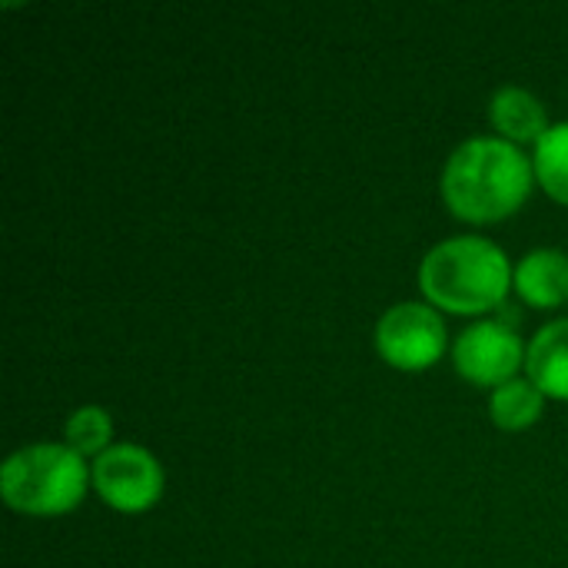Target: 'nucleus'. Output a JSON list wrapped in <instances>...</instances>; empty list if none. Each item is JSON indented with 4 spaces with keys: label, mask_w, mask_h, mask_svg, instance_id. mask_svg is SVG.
Segmentation results:
<instances>
[{
    "label": "nucleus",
    "mask_w": 568,
    "mask_h": 568,
    "mask_svg": "<svg viewBox=\"0 0 568 568\" xmlns=\"http://www.w3.org/2000/svg\"><path fill=\"white\" fill-rule=\"evenodd\" d=\"M532 170L549 196H556L559 203H568V120L542 133V140L536 143Z\"/></svg>",
    "instance_id": "11"
},
{
    "label": "nucleus",
    "mask_w": 568,
    "mask_h": 568,
    "mask_svg": "<svg viewBox=\"0 0 568 568\" xmlns=\"http://www.w3.org/2000/svg\"><path fill=\"white\" fill-rule=\"evenodd\" d=\"M456 369L476 386H506L523 363V339L506 320L469 326L453 346Z\"/></svg>",
    "instance_id": "6"
},
{
    "label": "nucleus",
    "mask_w": 568,
    "mask_h": 568,
    "mask_svg": "<svg viewBox=\"0 0 568 568\" xmlns=\"http://www.w3.org/2000/svg\"><path fill=\"white\" fill-rule=\"evenodd\" d=\"M0 493L10 509L27 516L70 513L87 493L83 456L53 443L17 449L0 469Z\"/></svg>",
    "instance_id": "3"
},
{
    "label": "nucleus",
    "mask_w": 568,
    "mask_h": 568,
    "mask_svg": "<svg viewBox=\"0 0 568 568\" xmlns=\"http://www.w3.org/2000/svg\"><path fill=\"white\" fill-rule=\"evenodd\" d=\"M493 123L499 133L513 136V140H542V133L549 130L546 123V106L523 87H503L493 97Z\"/></svg>",
    "instance_id": "9"
},
{
    "label": "nucleus",
    "mask_w": 568,
    "mask_h": 568,
    "mask_svg": "<svg viewBox=\"0 0 568 568\" xmlns=\"http://www.w3.org/2000/svg\"><path fill=\"white\" fill-rule=\"evenodd\" d=\"M542 396L546 393L532 379H509L506 386H499L493 393V403H489L496 426L509 429V433L532 426L542 416V403H546Z\"/></svg>",
    "instance_id": "10"
},
{
    "label": "nucleus",
    "mask_w": 568,
    "mask_h": 568,
    "mask_svg": "<svg viewBox=\"0 0 568 568\" xmlns=\"http://www.w3.org/2000/svg\"><path fill=\"white\" fill-rule=\"evenodd\" d=\"M509 256L483 236H456L433 246L419 266V286L429 303L453 313H486L509 293Z\"/></svg>",
    "instance_id": "2"
},
{
    "label": "nucleus",
    "mask_w": 568,
    "mask_h": 568,
    "mask_svg": "<svg viewBox=\"0 0 568 568\" xmlns=\"http://www.w3.org/2000/svg\"><path fill=\"white\" fill-rule=\"evenodd\" d=\"M63 433H67V446L83 456V453H106L113 426H110V416L100 406H83L67 419Z\"/></svg>",
    "instance_id": "12"
},
{
    "label": "nucleus",
    "mask_w": 568,
    "mask_h": 568,
    "mask_svg": "<svg viewBox=\"0 0 568 568\" xmlns=\"http://www.w3.org/2000/svg\"><path fill=\"white\" fill-rule=\"evenodd\" d=\"M532 186V163L499 136L466 140L443 170L446 206L469 223H496L523 206Z\"/></svg>",
    "instance_id": "1"
},
{
    "label": "nucleus",
    "mask_w": 568,
    "mask_h": 568,
    "mask_svg": "<svg viewBox=\"0 0 568 568\" xmlns=\"http://www.w3.org/2000/svg\"><path fill=\"white\" fill-rule=\"evenodd\" d=\"M526 369L546 396L568 399V320L549 323L532 336Z\"/></svg>",
    "instance_id": "8"
},
{
    "label": "nucleus",
    "mask_w": 568,
    "mask_h": 568,
    "mask_svg": "<svg viewBox=\"0 0 568 568\" xmlns=\"http://www.w3.org/2000/svg\"><path fill=\"white\" fill-rule=\"evenodd\" d=\"M376 349L396 369H426L446 349V323L426 303H399L376 326Z\"/></svg>",
    "instance_id": "4"
},
{
    "label": "nucleus",
    "mask_w": 568,
    "mask_h": 568,
    "mask_svg": "<svg viewBox=\"0 0 568 568\" xmlns=\"http://www.w3.org/2000/svg\"><path fill=\"white\" fill-rule=\"evenodd\" d=\"M97 493L120 513H143L163 493V469L143 446H110L90 469Z\"/></svg>",
    "instance_id": "5"
},
{
    "label": "nucleus",
    "mask_w": 568,
    "mask_h": 568,
    "mask_svg": "<svg viewBox=\"0 0 568 568\" xmlns=\"http://www.w3.org/2000/svg\"><path fill=\"white\" fill-rule=\"evenodd\" d=\"M513 280L526 303L542 306V310L559 306L568 300V253L536 250L516 266Z\"/></svg>",
    "instance_id": "7"
}]
</instances>
